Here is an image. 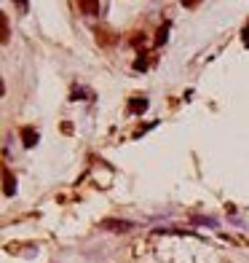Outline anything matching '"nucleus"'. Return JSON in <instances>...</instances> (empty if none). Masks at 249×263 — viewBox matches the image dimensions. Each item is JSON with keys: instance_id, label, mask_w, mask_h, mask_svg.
Returning <instances> with one entry per match:
<instances>
[{"instance_id": "6e6552de", "label": "nucleus", "mask_w": 249, "mask_h": 263, "mask_svg": "<svg viewBox=\"0 0 249 263\" xmlns=\"http://www.w3.org/2000/svg\"><path fill=\"white\" fill-rule=\"evenodd\" d=\"M166 32H169V24H164V27H161V30H158V38H156V43H164V41H166Z\"/></svg>"}, {"instance_id": "39448f33", "label": "nucleus", "mask_w": 249, "mask_h": 263, "mask_svg": "<svg viewBox=\"0 0 249 263\" xmlns=\"http://www.w3.org/2000/svg\"><path fill=\"white\" fill-rule=\"evenodd\" d=\"M22 143H24V148H32L38 143V132L32 126H22Z\"/></svg>"}, {"instance_id": "f03ea898", "label": "nucleus", "mask_w": 249, "mask_h": 263, "mask_svg": "<svg viewBox=\"0 0 249 263\" xmlns=\"http://www.w3.org/2000/svg\"><path fill=\"white\" fill-rule=\"evenodd\" d=\"M97 43L99 46H116L118 43V35L110 30V27H97Z\"/></svg>"}, {"instance_id": "20e7f679", "label": "nucleus", "mask_w": 249, "mask_h": 263, "mask_svg": "<svg viewBox=\"0 0 249 263\" xmlns=\"http://www.w3.org/2000/svg\"><path fill=\"white\" fill-rule=\"evenodd\" d=\"M102 228H108V231H131L134 223H126V220H102Z\"/></svg>"}, {"instance_id": "f257e3e1", "label": "nucleus", "mask_w": 249, "mask_h": 263, "mask_svg": "<svg viewBox=\"0 0 249 263\" xmlns=\"http://www.w3.org/2000/svg\"><path fill=\"white\" fill-rule=\"evenodd\" d=\"M73 8L78 14H86V16H94V14L102 11V6L97 3V0H81V3H73Z\"/></svg>"}, {"instance_id": "0eeeda50", "label": "nucleus", "mask_w": 249, "mask_h": 263, "mask_svg": "<svg viewBox=\"0 0 249 263\" xmlns=\"http://www.w3.org/2000/svg\"><path fill=\"white\" fill-rule=\"evenodd\" d=\"M0 30H3V38H0V41H8V22H6V14H0Z\"/></svg>"}, {"instance_id": "1a4fd4ad", "label": "nucleus", "mask_w": 249, "mask_h": 263, "mask_svg": "<svg viewBox=\"0 0 249 263\" xmlns=\"http://www.w3.org/2000/svg\"><path fill=\"white\" fill-rule=\"evenodd\" d=\"M244 43H246V46H249V30H246V32H244Z\"/></svg>"}, {"instance_id": "423d86ee", "label": "nucleus", "mask_w": 249, "mask_h": 263, "mask_svg": "<svg viewBox=\"0 0 249 263\" xmlns=\"http://www.w3.org/2000/svg\"><path fill=\"white\" fill-rule=\"evenodd\" d=\"M145 108H148V100H145V97H142V100H139V97H134V100L129 102V110H131V113H142Z\"/></svg>"}, {"instance_id": "7ed1b4c3", "label": "nucleus", "mask_w": 249, "mask_h": 263, "mask_svg": "<svg viewBox=\"0 0 249 263\" xmlns=\"http://www.w3.org/2000/svg\"><path fill=\"white\" fill-rule=\"evenodd\" d=\"M3 193L6 196L16 193V177L11 175V169H8V167H3Z\"/></svg>"}]
</instances>
